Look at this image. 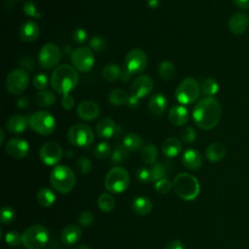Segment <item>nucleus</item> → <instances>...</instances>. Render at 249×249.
<instances>
[{"instance_id":"nucleus-1","label":"nucleus","mask_w":249,"mask_h":249,"mask_svg":"<svg viewBox=\"0 0 249 249\" xmlns=\"http://www.w3.org/2000/svg\"><path fill=\"white\" fill-rule=\"evenodd\" d=\"M222 117L220 102L211 96L199 99L193 109V120L196 125L203 130L214 128Z\"/></svg>"},{"instance_id":"nucleus-2","label":"nucleus","mask_w":249,"mask_h":249,"mask_svg":"<svg viewBox=\"0 0 249 249\" xmlns=\"http://www.w3.org/2000/svg\"><path fill=\"white\" fill-rule=\"evenodd\" d=\"M78 81V72L72 65L60 64L53 71L50 82L54 91L61 95H65L75 89Z\"/></svg>"},{"instance_id":"nucleus-3","label":"nucleus","mask_w":249,"mask_h":249,"mask_svg":"<svg viewBox=\"0 0 249 249\" xmlns=\"http://www.w3.org/2000/svg\"><path fill=\"white\" fill-rule=\"evenodd\" d=\"M172 186L175 194L184 200L196 199L200 192L197 179L187 172H182L176 175L172 182Z\"/></svg>"},{"instance_id":"nucleus-4","label":"nucleus","mask_w":249,"mask_h":249,"mask_svg":"<svg viewBox=\"0 0 249 249\" xmlns=\"http://www.w3.org/2000/svg\"><path fill=\"white\" fill-rule=\"evenodd\" d=\"M50 181L56 192L66 195L75 187L76 176L70 167L64 164H59L55 165L52 170Z\"/></svg>"},{"instance_id":"nucleus-5","label":"nucleus","mask_w":249,"mask_h":249,"mask_svg":"<svg viewBox=\"0 0 249 249\" xmlns=\"http://www.w3.org/2000/svg\"><path fill=\"white\" fill-rule=\"evenodd\" d=\"M130 184V176L127 170L121 166L111 168L104 180L105 189L110 194H121L124 192Z\"/></svg>"},{"instance_id":"nucleus-6","label":"nucleus","mask_w":249,"mask_h":249,"mask_svg":"<svg viewBox=\"0 0 249 249\" xmlns=\"http://www.w3.org/2000/svg\"><path fill=\"white\" fill-rule=\"evenodd\" d=\"M200 90L198 82L195 78L188 77L178 85L175 90V97L180 104L189 105L198 99Z\"/></svg>"},{"instance_id":"nucleus-7","label":"nucleus","mask_w":249,"mask_h":249,"mask_svg":"<svg viewBox=\"0 0 249 249\" xmlns=\"http://www.w3.org/2000/svg\"><path fill=\"white\" fill-rule=\"evenodd\" d=\"M21 239L26 249H41L49 240V231L42 225H33L23 231Z\"/></svg>"},{"instance_id":"nucleus-8","label":"nucleus","mask_w":249,"mask_h":249,"mask_svg":"<svg viewBox=\"0 0 249 249\" xmlns=\"http://www.w3.org/2000/svg\"><path fill=\"white\" fill-rule=\"evenodd\" d=\"M29 126L41 135L52 134L55 129V119L48 111H36L32 113L29 118Z\"/></svg>"},{"instance_id":"nucleus-9","label":"nucleus","mask_w":249,"mask_h":249,"mask_svg":"<svg viewBox=\"0 0 249 249\" xmlns=\"http://www.w3.org/2000/svg\"><path fill=\"white\" fill-rule=\"evenodd\" d=\"M29 74L27 71L17 68L12 70L5 80V87L9 93L13 95L21 94L29 85Z\"/></svg>"},{"instance_id":"nucleus-10","label":"nucleus","mask_w":249,"mask_h":249,"mask_svg":"<svg viewBox=\"0 0 249 249\" xmlns=\"http://www.w3.org/2000/svg\"><path fill=\"white\" fill-rule=\"evenodd\" d=\"M94 134L92 129L85 124H76L67 131V140L76 147H87L92 143Z\"/></svg>"},{"instance_id":"nucleus-11","label":"nucleus","mask_w":249,"mask_h":249,"mask_svg":"<svg viewBox=\"0 0 249 249\" xmlns=\"http://www.w3.org/2000/svg\"><path fill=\"white\" fill-rule=\"evenodd\" d=\"M61 58L59 47L53 43L45 44L39 51L38 61L43 69L51 70L58 66Z\"/></svg>"},{"instance_id":"nucleus-12","label":"nucleus","mask_w":249,"mask_h":249,"mask_svg":"<svg viewBox=\"0 0 249 249\" xmlns=\"http://www.w3.org/2000/svg\"><path fill=\"white\" fill-rule=\"evenodd\" d=\"M72 66L79 72H89L94 65V54L89 47L81 46L71 54Z\"/></svg>"},{"instance_id":"nucleus-13","label":"nucleus","mask_w":249,"mask_h":249,"mask_svg":"<svg viewBox=\"0 0 249 249\" xmlns=\"http://www.w3.org/2000/svg\"><path fill=\"white\" fill-rule=\"evenodd\" d=\"M148 64V57L141 49L134 48L127 52L124 57L125 69L132 75L142 73Z\"/></svg>"},{"instance_id":"nucleus-14","label":"nucleus","mask_w":249,"mask_h":249,"mask_svg":"<svg viewBox=\"0 0 249 249\" xmlns=\"http://www.w3.org/2000/svg\"><path fill=\"white\" fill-rule=\"evenodd\" d=\"M39 157L44 164L56 165L62 159V148L57 142L48 141L40 148Z\"/></svg>"},{"instance_id":"nucleus-15","label":"nucleus","mask_w":249,"mask_h":249,"mask_svg":"<svg viewBox=\"0 0 249 249\" xmlns=\"http://www.w3.org/2000/svg\"><path fill=\"white\" fill-rule=\"evenodd\" d=\"M155 87L154 80L149 75H139L131 84V96L140 100L147 96Z\"/></svg>"},{"instance_id":"nucleus-16","label":"nucleus","mask_w":249,"mask_h":249,"mask_svg":"<svg viewBox=\"0 0 249 249\" xmlns=\"http://www.w3.org/2000/svg\"><path fill=\"white\" fill-rule=\"evenodd\" d=\"M6 153L17 160L23 159L29 152V145L26 140L22 138H12L5 146Z\"/></svg>"},{"instance_id":"nucleus-17","label":"nucleus","mask_w":249,"mask_h":249,"mask_svg":"<svg viewBox=\"0 0 249 249\" xmlns=\"http://www.w3.org/2000/svg\"><path fill=\"white\" fill-rule=\"evenodd\" d=\"M76 112L81 120L90 122L100 115V107L94 101L85 100L78 105Z\"/></svg>"},{"instance_id":"nucleus-18","label":"nucleus","mask_w":249,"mask_h":249,"mask_svg":"<svg viewBox=\"0 0 249 249\" xmlns=\"http://www.w3.org/2000/svg\"><path fill=\"white\" fill-rule=\"evenodd\" d=\"M228 25L232 34L241 35L249 27V18L244 13H235L230 18Z\"/></svg>"},{"instance_id":"nucleus-19","label":"nucleus","mask_w":249,"mask_h":249,"mask_svg":"<svg viewBox=\"0 0 249 249\" xmlns=\"http://www.w3.org/2000/svg\"><path fill=\"white\" fill-rule=\"evenodd\" d=\"M40 35V27L33 20L24 21L18 30V36L20 41L24 43H30L35 41Z\"/></svg>"},{"instance_id":"nucleus-20","label":"nucleus","mask_w":249,"mask_h":249,"mask_svg":"<svg viewBox=\"0 0 249 249\" xmlns=\"http://www.w3.org/2000/svg\"><path fill=\"white\" fill-rule=\"evenodd\" d=\"M28 125H29L28 119L25 116L19 115V114L12 115L7 119L5 123V126L7 130L13 134L22 133L23 131L26 130Z\"/></svg>"},{"instance_id":"nucleus-21","label":"nucleus","mask_w":249,"mask_h":249,"mask_svg":"<svg viewBox=\"0 0 249 249\" xmlns=\"http://www.w3.org/2000/svg\"><path fill=\"white\" fill-rule=\"evenodd\" d=\"M117 124L112 118L103 117L96 124V132L103 139H109L115 135Z\"/></svg>"},{"instance_id":"nucleus-22","label":"nucleus","mask_w":249,"mask_h":249,"mask_svg":"<svg viewBox=\"0 0 249 249\" xmlns=\"http://www.w3.org/2000/svg\"><path fill=\"white\" fill-rule=\"evenodd\" d=\"M183 165L190 170H196L202 165V157L196 149L186 150L181 158Z\"/></svg>"},{"instance_id":"nucleus-23","label":"nucleus","mask_w":249,"mask_h":249,"mask_svg":"<svg viewBox=\"0 0 249 249\" xmlns=\"http://www.w3.org/2000/svg\"><path fill=\"white\" fill-rule=\"evenodd\" d=\"M168 120L175 126H182L186 124L189 120V112L183 105L172 106L168 112Z\"/></svg>"},{"instance_id":"nucleus-24","label":"nucleus","mask_w":249,"mask_h":249,"mask_svg":"<svg viewBox=\"0 0 249 249\" xmlns=\"http://www.w3.org/2000/svg\"><path fill=\"white\" fill-rule=\"evenodd\" d=\"M82 236V231L81 228L76 224H70L66 226L60 235V239L63 244L70 246L73 244H76Z\"/></svg>"},{"instance_id":"nucleus-25","label":"nucleus","mask_w":249,"mask_h":249,"mask_svg":"<svg viewBox=\"0 0 249 249\" xmlns=\"http://www.w3.org/2000/svg\"><path fill=\"white\" fill-rule=\"evenodd\" d=\"M33 100L36 106L41 108H48L53 106L55 103L56 96L53 93V91L50 89H43V90H38L35 93Z\"/></svg>"},{"instance_id":"nucleus-26","label":"nucleus","mask_w":249,"mask_h":249,"mask_svg":"<svg viewBox=\"0 0 249 249\" xmlns=\"http://www.w3.org/2000/svg\"><path fill=\"white\" fill-rule=\"evenodd\" d=\"M149 110L156 116L161 115L167 107V99L165 95L161 93H156L152 95L148 102Z\"/></svg>"},{"instance_id":"nucleus-27","label":"nucleus","mask_w":249,"mask_h":249,"mask_svg":"<svg viewBox=\"0 0 249 249\" xmlns=\"http://www.w3.org/2000/svg\"><path fill=\"white\" fill-rule=\"evenodd\" d=\"M226 155V147L220 142H213L206 147L205 156L211 162H217L221 160Z\"/></svg>"},{"instance_id":"nucleus-28","label":"nucleus","mask_w":249,"mask_h":249,"mask_svg":"<svg viewBox=\"0 0 249 249\" xmlns=\"http://www.w3.org/2000/svg\"><path fill=\"white\" fill-rule=\"evenodd\" d=\"M182 150V143L176 137L167 138L161 145V151L167 158H175Z\"/></svg>"},{"instance_id":"nucleus-29","label":"nucleus","mask_w":249,"mask_h":249,"mask_svg":"<svg viewBox=\"0 0 249 249\" xmlns=\"http://www.w3.org/2000/svg\"><path fill=\"white\" fill-rule=\"evenodd\" d=\"M131 208L134 213L138 215H147L153 208V203L150 198L146 196H137L131 203Z\"/></svg>"},{"instance_id":"nucleus-30","label":"nucleus","mask_w":249,"mask_h":249,"mask_svg":"<svg viewBox=\"0 0 249 249\" xmlns=\"http://www.w3.org/2000/svg\"><path fill=\"white\" fill-rule=\"evenodd\" d=\"M143 143H144L143 138L139 134L133 133V132L127 133L123 139V146L128 151H132V152L142 149Z\"/></svg>"},{"instance_id":"nucleus-31","label":"nucleus","mask_w":249,"mask_h":249,"mask_svg":"<svg viewBox=\"0 0 249 249\" xmlns=\"http://www.w3.org/2000/svg\"><path fill=\"white\" fill-rule=\"evenodd\" d=\"M129 95L123 89H114L108 94L109 102L114 106H122L128 102Z\"/></svg>"},{"instance_id":"nucleus-32","label":"nucleus","mask_w":249,"mask_h":249,"mask_svg":"<svg viewBox=\"0 0 249 249\" xmlns=\"http://www.w3.org/2000/svg\"><path fill=\"white\" fill-rule=\"evenodd\" d=\"M37 202L43 207H50L55 201V195L53 190L49 188H42L36 196Z\"/></svg>"},{"instance_id":"nucleus-33","label":"nucleus","mask_w":249,"mask_h":249,"mask_svg":"<svg viewBox=\"0 0 249 249\" xmlns=\"http://www.w3.org/2000/svg\"><path fill=\"white\" fill-rule=\"evenodd\" d=\"M158 159V148L154 144H147L141 149V160L146 164H154Z\"/></svg>"},{"instance_id":"nucleus-34","label":"nucleus","mask_w":249,"mask_h":249,"mask_svg":"<svg viewBox=\"0 0 249 249\" xmlns=\"http://www.w3.org/2000/svg\"><path fill=\"white\" fill-rule=\"evenodd\" d=\"M103 79L107 82H114L117 79H120L122 75V70L118 64L110 63L106 64L101 72Z\"/></svg>"},{"instance_id":"nucleus-35","label":"nucleus","mask_w":249,"mask_h":249,"mask_svg":"<svg viewBox=\"0 0 249 249\" xmlns=\"http://www.w3.org/2000/svg\"><path fill=\"white\" fill-rule=\"evenodd\" d=\"M97 205L102 212H105V213L111 212L116 205L115 198L110 193H103L98 196Z\"/></svg>"},{"instance_id":"nucleus-36","label":"nucleus","mask_w":249,"mask_h":249,"mask_svg":"<svg viewBox=\"0 0 249 249\" xmlns=\"http://www.w3.org/2000/svg\"><path fill=\"white\" fill-rule=\"evenodd\" d=\"M158 72L160 77L164 81H170L175 76V67L171 61L163 60L160 63Z\"/></svg>"},{"instance_id":"nucleus-37","label":"nucleus","mask_w":249,"mask_h":249,"mask_svg":"<svg viewBox=\"0 0 249 249\" xmlns=\"http://www.w3.org/2000/svg\"><path fill=\"white\" fill-rule=\"evenodd\" d=\"M200 89L204 95L213 97V95H215L219 90V84L215 79L207 78L202 82Z\"/></svg>"},{"instance_id":"nucleus-38","label":"nucleus","mask_w":249,"mask_h":249,"mask_svg":"<svg viewBox=\"0 0 249 249\" xmlns=\"http://www.w3.org/2000/svg\"><path fill=\"white\" fill-rule=\"evenodd\" d=\"M151 171V182H158L160 179L166 178L167 169L166 166L162 162H155L150 167Z\"/></svg>"},{"instance_id":"nucleus-39","label":"nucleus","mask_w":249,"mask_h":249,"mask_svg":"<svg viewBox=\"0 0 249 249\" xmlns=\"http://www.w3.org/2000/svg\"><path fill=\"white\" fill-rule=\"evenodd\" d=\"M128 150L125 149L123 145L117 146L111 153V161L113 163H122L128 157Z\"/></svg>"},{"instance_id":"nucleus-40","label":"nucleus","mask_w":249,"mask_h":249,"mask_svg":"<svg viewBox=\"0 0 249 249\" xmlns=\"http://www.w3.org/2000/svg\"><path fill=\"white\" fill-rule=\"evenodd\" d=\"M94 156L98 159V160H104V159H107L110 154H111V147L110 145L103 141V142H99L95 148H94Z\"/></svg>"},{"instance_id":"nucleus-41","label":"nucleus","mask_w":249,"mask_h":249,"mask_svg":"<svg viewBox=\"0 0 249 249\" xmlns=\"http://www.w3.org/2000/svg\"><path fill=\"white\" fill-rule=\"evenodd\" d=\"M180 139L185 144H192L196 138V132L192 126H185L180 130Z\"/></svg>"},{"instance_id":"nucleus-42","label":"nucleus","mask_w":249,"mask_h":249,"mask_svg":"<svg viewBox=\"0 0 249 249\" xmlns=\"http://www.w3.org/2000/svg\"><path fill=\"white\" fill-rule=\"evenodd\" d=\"M76 168L80 174H88L92 168L91 161L86 156H82L76 161Z\"/></svg>"},{"instance_id":"nucleus-43","label":"nucleus","mask_w":249,"mask_h":249,"mask_svg":"<svg viewBox=\"0 0 249 249\" xmlns=\"http://www.w3.org/2000/svg\"><path fill=\"white\" fill-rule=\"evenodd\" d=\"M89 47L92 52L101 53L106 48V41L101 36H93L89 42Z\"/></svg>"},{"instance_id":"nucleus-44","label":"nucleus","mask_w":249,"mask_h":249,"mask_svg":"<svg viewBox=\"0 0 249 249\" xmlns=\"http://www.w3.org/2000/svg\"><path fill=\"white\" fill-rule=\"evenodd\" d=\"M22 11L27 17H30L32 18H41V13L33 1L25 2L22 6Z\"/></svg>"},{"instance_id":"nucleus-45","label":"nucleus","mask_w":249,"mask_h":249,"mask_svg":"<svg viewBox=\"0 0 249 249\" xmlns=\"http://www.w3.org/2000/svg\"><path fill=\"white\" fill-rule=\"evenodd\" d=\"M5 242L12 247H18L22 243L21 234L17 231H10L5 234Z\"/></svg>"},{"instance_id":"nucleus-46","label":"nucleus","mask_w":249,"mask_h":249,"mask_svg":"<svg viewBox=\"0 0 249 249\" xmlns=\"http://www.w3.org/2000/svg\"><path fill=\"white\" fill-rule=\"evenodd\" d=\"M32 83H33V86L36 89L43 90V89H46L48 85H49V78L46 74L39 73V74H36L34 76Z\"/></svg>"},{"instance_id":"nucleus-47","label":"nucleus","mask_w":249,"mask_h":249,"mask_svg":"<svg viewBox=\"0 0 249 249\" xmlns=\"http://www.w3.org/2000/svg\"><path fill=\"white\" fill-rule=\"evenodd\" d=\"M171 189H173L172 183L166 178L160 179L155 183V190L160 195L168 194L171 191Z\"/></svg>"},{"instance_id":"nucleus-48","label":"nucleus","mask_w":249,"mask_h":249,"mask_svg":"<svg viewBox=\"0 0 249 249\" xmlns=\"http://www.w3.org/2000/svg\"><path fill=\"white\" fill-rule=\"evenodd\" d=\"M16 217V212L14 208L11 206H3L1 209V223L2 224H9L14 221Z\"/></svg>"},{"instance_id":"nucleus-49","label":"nucleus","mask_w":249,"mask_h":249,"mask_svg":"<svg viewBox=\"0 0 249 249\" xmlns=\"http://www.w3.org/2000/svg\"><path fill=\"white\" fill-rule=\"evenodd\" d=\"M72 39L76 44L83 45L88 39V33L84 28L77 27L72 32Z\"/></svg>"},{"instance_id":"nucleus-50","label":"nucleus","mask_w":249,"mask_h":249,"mask_svg":"<svg viewBox=\"0 0 249 249\" xmlns=\"http://www.w3.org/2000/svg\"><path fill=\"white\" fill-rule=\"evenodd\" d=\"M78 221L81 226L89 227V226H91V224L94 221V215L89 210H84L83 212L80 213Z\"/></svg>"},{"instance_id":"nucleus-51","label":"nucleus","mask_w":249,"mask_h":249,"mask_svg":"<svg viewBox=\"0 0 249 249\" xmlns=\"http://www.w3.org/2000/svg\"><path fill=\"white\" fill-rule=\"evenodd\" d=\"M135 175H136L137 180H139L140 182H144V183L151 182V171H150V168L139 167V168H137Z\"/></svg>"},{"instance_id":"nucleus-52","label":"nucleus","mask_w":249,"mask_h":249,"mask_svg":"<svg viewBox=\"0 0 249 249\" xmlns=\"http://www.w3.org/2000/svg\"><path fill=\"white\" fill-rule=\"evenodd\" d=\"M18 65L20 66L21 69L25 71H33L35 68V63L31 57L28 56H23L20 57L18 60Z\"/></svg>"},{"instance_id":"nucleus-53","label":"nucleus","mask_w":249,"mask_h":249,"mask_svg":"<svg viewBox=\"0 0 249 249\" xmlns=\"http://www.w3.org/2000/svg\"><path fill=\"white\" fill-rule=\"evenodd\" d=\"M61 106L67 111L72 110L75 106V98L70 93L62 95V97H61Z\"/></svg>"},{"instance_id":"nucleus-54","label":"nucleus","mask_w":249,"mask_h":249,"mask_svg":"<svg viewBox=\"0 0 249 249\" xmlns=\"http://www.w3.org/2000/svg\"><path fill=\"white\" fill-rule=\"evenodd\" d=\"M165 249H185V245L182 243L181 240L173 239L165 245Z\"/></svg>"},{"instance_id":"nucleus-55","label":"nucleus","mask_w":249,"mask_h":249,"mask_svg":"<svg viewBox=\"0 0 249 249\" xmlns=\"http://www.w3.org/2000/svg\"><path fill=\"white\" fill-rule=\"evenodd\" d=\"M30 100L28 96H21L17 100V105L19 109H26L29 107Z\"/></svg>"},{"instance_id":"nucleus-56","label":"nucleus","mask_w":249,"mask_h":249,"mask_svg":"<svg viewBox=\"0 0 249 249\" xmlns=\"http://www.w3.org/2000/svg\"><path fill=\"white\" fill-rule=\"evenodd\" d=\"M233 4L241 10L249 9V0H232Z\"/></svg>"},{"instance_id":"nucleus-57","label":"nucleus","mask_w":249,"mask_h":249,"mask_svg":"<svg viewBox=\"0 0 249 249\" xmlns=\"http://www.w3.org/2000/svg\"><path fill=\"white\" fill-rule=\"evenodd\" d=\"M131 76H132V74H130L126 69H124V71L122 72V75H121L120 79H121V81H122L123 83H127V82L130 80Z\"/></svg>"},{"instance_id":"nucleus-58","label":"nucleus","mask_w":249,"mask_h":249,"mask_svg":"<svg viewBox=\"0 0 249 249\" xmlns=\"http://www.w3.org/2000/svg\"><path fill=\"white\" fill-rule=\"evenodd\" d=\"M147 4L150 8H157L160 5V0H147Z\"/></svg>"},{"instance_id":"nucleus-59","label":"nucleus","mask_w":249,"mask_h":249,"mask_svg":"<svg viewBox=\"0 0 249 249\" xmlns=\"http://www.w3.org/2000/svg\"><path fill=\"white\" fill-rule=\"evenodd\" d=\"M4 139H5V132H4V129L1 128L0 129V145H3Z\"/></svg>"},{"instance_id":"nucleus-60","label":"nucleus","mask_w":249,"mask_h":249,"mask_svg":"<svg viewBox=\"0 0 249 249\" xmlns=\"http://www.w3.org/2000/svg\"><path fill=\"white\" fill-rule=\"evenodd\" d=\"M74 249H90L89 246L85 245V244H81V245H78L76 246Z\"/></svg>"},{"instance_id":"nucleus-61","label":"nucleus","mask_w":249,"mask_h":249,"mask_svg":"<svg viewBox=\"0 0 249 249\" xmlns=\"http://www.w3.org/2000/svg\"><path fill=\"white\" fill-rule=\"evenodd\" d=\"M17 1H20V0H17Z\"/></svg>"}]
</instances>
